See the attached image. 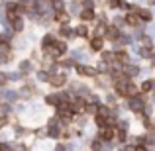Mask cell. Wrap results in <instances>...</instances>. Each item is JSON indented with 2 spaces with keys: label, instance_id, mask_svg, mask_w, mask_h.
Segmentation results:
<instances>
[{
  "label": "cell",
  "instance_id": "obj_1",
  "mask_svg": "<svg viewBox=\"0 0 155 151\" xmlns=\"http://www.w3.org/2000/svg\"><path fill=\"white\" fill-rule=\"evenodd\" d=\"M87 106H88V104H87L83 98H77V100L71 102V112H73V114H83L84 110H87Z\"/></svg>",
  "mask_w": 155,
  "mask_h": 151
},
{
  "label": "cell",
  "instance_id": "obj_2",
  "mask_svg": "<svg viewBox=\"0 0 155 151\" xmlns=\"http://www.w3.org/2000/svg\"><path fill=\"white\" fill-rule=\"evenodd\" d=\"M77 73L83 77H98V71L94 67H88V65H79L77 67Z\"/></svg>",
  "mask_w": 155,
  "mask_h": 151
},
{
  "label": "cell",
  "instance_id": "obj_3",
  "mask_svg": "<svg viewBox=\"0 0 155 151\" xmlns=\"http://www.w3.org/2000/svg\"><path fill=\"white\" fill-rule=\"evenodd\" d=\"M65 53H67V43L61 41V39H57V43L53 45V57H55V59H59L61 55H65Z\"/></svg>",
  "mask_w": 155,
  "mask_h": 151
},
{
  "label": "cell",
  "instance_id": "obj_4",
  "mask_svg": "<svg viewBox=\"0 0 155 151\" xmlns=\"http://www.w3.org/2000/svg\"><path fill=\"white\" fill-rule=\"evenodd\" d=\"M67 83V77L65 75H53V77H49V84H53V87H63V84Z\"/></svg>",
  "mask_w": 155,
  "mask_h": 151
},
{
  "label": "cell",
  "instance_id": "obj_5",
  "mask_svg": "<svg viewBox=\"0 0 155 151\" xmlns=\"http://www.w3.org/2000/svg\"><path fill=\"white\" fill-rule=\"evenodd\" d=\"M140 22H141L140 14H126V24H128V26L136 28V26H140Z\"/></svg>",
  "mask_w": 155,
  "mask_h": 151
},
{
  "label": "cell",
  "instance_id": "obj_6",
  "mask_svg": "<svg viewBox=\"0 0 155 151\" xmlns=\"http://www.w3.org/2000/svg\"><path fill=\"white\" fill-rule=\"evenodd\" d=\"M91 47L94 51H102V47H104V39L100 38V35H94V38L91 39Z\"/></svg>",
  "mask_w": 155,
  "mask_h": 151
},
{
  "label": "cell",
  "instance_id": "obj_7",
  "mask_svg": "<svg viewBox=\"0 0 155 151\" xmlns=\"http://www.w3.org/2000/svg\"><path fill=\"white\" fill-rule=\"evenodd\" d=\"M100 140H104V141H108V140H112L114 137V130H108V128H104V130H100Z\"/></svg>",
  "mask_w": 155,
  "mask_h": 151
},
{
  "label": "cell",
  "instance_id": "obj_8",
  "mask_svg": "<svg viewBox=\"0 0 155 151\" xmlns=\"http://www.w3.org/2000/svg\"><path fill=\"white\" fill-rule=\"evenodd\" d=\"M55 43H57V39L53 38V35H45L43 41H41V45H43V49H47V47H53Z\"/></svg>",
  "mask_w": 155,
  "mask_h": 151
},
{
  "label": "cell",
  "instance_id": "obj_9",
  "mask_svg": "<svg viewBox=\"0 0 155 151\" xmlns=\"http://www.w3.org/2000/svg\"><path fill=\"white\" fill-rule=\"evenodd\" d=\"M130 108H132L134 112H140V110L143 108V102H141L140 98H132V102H130Z\"/></svg>",
  "mask_w": 155,
  "mask_h": 151
},
{
  "label": "cell",
  "instance_id": "obj_10",
  "mask_svg": "<svg viewBox=\"0 0 155 151\" xmlns=\"http://www.w3.org/2000/svg\"><path fill=\"white\" fill-rule=\"evenodd\" d=\"M114 55H116V61H120V63H128L130 61V57H128L126 51H118V53H114Z\"/></svg>",
  "mask_w": 155,
  "mask_h": 151
},
{
  "label": "cell",
  "instance_id": "obj_11",
  "mask_svg": "<svg viewBox=\"0 0 155 151\" xmlns=\"http://www.w3.org/2000/svg\"><path fill=\"white\" fill-rule=\"evenodd\" d=\"M92 18H94V12H92L91 8H87V10L81 12V20H92Z\"/></svg>",
  "mask_w": 155,
  "mask_h": 151
},
{
  "label": "cell",
  "instance_id": "obj_12",
  "mask_svg": "<svg viewBox=\"0 0 155 151\" xmlns=\"http://www.w3.org/2000/svg\"><path fill=\"white\" fill-rule=\"evenodd\" d=\"M140 90H141V92H149V90H153V80H145V83H141Z\"/></svg>",
  "mask_w": 155,
  "mask_h": 151
},
{
  "label": "cell",
  "instance_id": "obj_13",
  "mask_svg": "<svg viewBox=\"0 0 155 151\" xmlns=\"http://www.w3.org/2000/svg\"><path fill=\"white\" fill-rule=\"evenodd\" d=\"M12 28H14L16 31H20L24 28V22H22V18H16V20H12Z\"/></svg>",
  "mask_w": 155,
  "mask_h": 151
},
{
  "label": "cell",
  "instance_id": "obj_14",
  "mask_svg": "<svg viewBox=\"0 0 155 151\" xmlns=\"http://www.w3.org/2000/svg\"><path fill=\"white\" fill-rule=\"evenodd\" d=\"M137 14H140V18L145 20V22H149V20H151V12H149V10H140Z\"/></svg>",
  "mask_w": 155,
  "mask_h": 151
},
{
  "label": "cell",
  "instance_id": "obj_15",
  "mask_svg": "<svg viewBox=\"0 0 155 151\" xmlns=\"http://www.w3.org/2000/svg\"><path fill=\"white\" fill-rule=\"evenodd\" d=\"M45 102H47L49 106H59V96H47Z\"/></svg>",
  "mask_w": 155,
  "mask_h": 151
},
{
  "label": "cell",
  "instance_id": "obj_16",
  "mask_svg": "<svg viewBox=\"0 0 155 151\" xmlns=\"http://www.w3.org/2000/svg\"><path fill=\"white\" fill-rule=\"evenodd\" d=\"M57 20H59V22H67V20H69V16L65 14L63 10H57Z\"/></svg>",
  "mask_w": 155,
  "mask_h": 151
},
{
  "label": "cell",
  "instance_id": "obj_17",
  "mask_svg": "<svg viewBox=\"0 0 155 151\" xmlns=\"http://www.w3.org/2000/svg\"><path fill=\"white\" fill-rule=\"evenodd\" d=\"M77 34H79V35H83V38H84V35H87V34H88V30H87V26H84V24H81V26H79V28H77Z\"/></svg>",
  "mask_w": 155,
  "mask_h": 151
},
{
  "label": "cell",
  "instance_id": "obj_18",
  "mask_svg": "<svg viewBox=\"0 0 155 151\" xmlns=\"http://www.w3.org/2000/svg\"><path fill=\"white\" fill-rule=\"evenodd\" d=\"M116 133H118L116 137H118V140H120V141H126V132H124V130H118Z\"/></svg>",
  "mask_w": 155,
  "mask_h": 151
},
{
  "label": "cell",
  "instance_id": "obj_19",
  "mask_svg": "<svg viewBox=\"0 0 155 151\" xmlns=\"http://www.w3.org/2000/svg\"><path fill=\"white\" fill-rule=\"evenodd\" d=\"M71 34V30H69V26L65 24V26H61V35H69Z\"/></svg>",
  "mask_w": 155,
  "mask_h": 151
},
{
  "label": "cell",
  "instance_id": "obj_20",
  "mask_svg": "<svg viewBox=\"0 0 155 151\" xmlns=\"http://www.w3.org/2000/svg\"><path fill=\"white\" fill-rule=\"evenodd\" d=\"M6 83V75H2V73H0V84H4Z\"/></svg>",
  "mask_w": 155,
  "mask_h": 151
},
{
  "label": "cell",
  "instance_id": "obj_21",
  "mask_svg": "<svg viewBox=\"0 0 155 151\" xmlns=\"http://www.w3.org/2000/svg\"><path fill=\"white\" fill-rule=\"evenodd\" d=\"M55 149H57V151H65V147H63V145H57Z\"/></svg>",
  "mask_w": 155,
  "mask_h": 151
},
{
  "label": "cell",
  "instance_id": "obj_22",
  "mask_svg": "<svg viewBox=\"0 0 155 151\" xmlns=\"http://www.w3.org/2000/svg\"><path fill=\"white\" fill-rule=\"evenodd\" d=\"M4 124H6V120H2V118H0V128H2Z\"/></svg>",
  "mask_w": 155,
  "mask_h": 151
}]
</instances>
